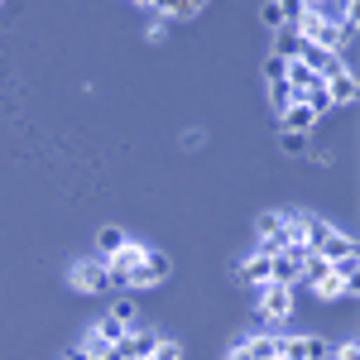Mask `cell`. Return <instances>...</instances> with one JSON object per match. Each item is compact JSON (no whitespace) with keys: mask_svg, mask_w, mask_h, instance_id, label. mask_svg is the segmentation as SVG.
Listing matches in <instances>:
<instances>
[{"mask_svg":"<svg viewBox=\"0 0 360 360\" xmlns=\"http://www.w3.org/2000/svg\"><path fill=\"white\" fill-rule=\"evenodd\" d=\"M250 303L264 322H288L293 317V288L288 283H259V288H250Z\"/></svg>","mask_w":360,"mask_h":360,"instance_id":"cell-1","label":"cell"},{"mask_svg":"<svg viewBox=\"0 0 360 360\" xmlns=\"http://www.w3.org/2000/svg\"><path fill=\"white\" fill-rule=\"evenodd\" d=\"M278 360H332V341L317 336V332L283 336V341H278Z\"/></svg>","mask_w":360,"mask_h":360,"instance_id":"cell-2","label":"cell"},{"mask_svg":"<svg viewBox=\"0 0 360 360\" xmlns=\"http://www.w3.org/2000/svg\"><path fill=\"white\" fill-rule=\"evenodd\" d=\"M144 255H149V245L125 240L115 255H106V259H101V264H106V274H111V288H125V283H130V274L139 269V259H144Z\"/></svg>","mask_w":360,"mask_h":360,"instance_id":"cell-3","label":"cell"},{"mask_svg":"<svg viewBox=\"0 0 360 360\" xmlns=\"http://www.w3.org/2000/svg\"><path fill=\"white\" fill-rule=\"evenodd\" d=\"M307 255H317V259L332 264V259H346V255H360V250H356V236H351V231H336V226L327 221V226H322V236L307 245Z\"/></svg>","mask_w":360,"mask_h":360,"instance_id":"cell-4","label":"cell"},{"mask_svg":"<svg viewBox=\"0 0 360 360\" xmlns=\"http://www.w3.org/2000/svg\"><path fill=\"white\" fill-rule=\"evenodd\" d=\"M68 283H72L77 293H106V288H111V274H106V264H101V259H72Z\"/></svg>","mask_w":360,"mask_h":360,"instance_id":"cell-5","label":"cell"},{"mask_svg":"<svg viewBox=\"0 0 360 360\" xmlns=\"http://www.w3.org/2000/svg\"><path fill=\"white\" fill-rule=\"evenodd\" d=\"M168 274H173V259H168L164 250H149V255L139 259V269L130 274L125 288H159V283H168Z\"/></svg>","mask_w":360,"mask_h":360,"instance_id":"cell-6","label":"cell"},{"mask_svg":"<svg viewBox=\"0 0 360 360\" xmlns=\"http://www.w3.org/2000/svg\"><path fill=\"white\" fill-rule=\"evenodd\" d=\"M159 346V336L154 332H144V327H130V332L115 341V351H111V360H144L149 351Z\"/></svg>","mask_w":360,"mask_h":360,"instance_id":"cell-7","label":"cell"},{"mask_svg":"<svg viewBox=\"0 0 360 360\" xmlns=\"http://www.w3.org/2000/svg\"><path fill=\"white\" fill-rule=\"evenodd\" d=\"M327 91H332V106H356V96H360L356 68H341L336 77H327Z\"/></svg>","mask_w":360,"mask_h":360,"instance_id":"cell-8","label":"cell"},{"mask_svg":"<svg viewBox=\"0 0 360 360\" xmlns=\"http://www.w3.org/2000/svg\"><path fill=\"white\" fill-rule=\"evenodd\" d=\"M312 293L322 298V303H341V298H356V283H346V278L332 274V264H327V274L312 278Z\"/></svg>","mask_w":360,"mask_h":360,"instance_id":"cell-9","label":"cell"},{"mask_svg":"<svg viewBox=\"0 0 360 360\" xmlns=\"http://www.w3.org/2000/svg\"><path fill=\"white\" fill-rule=\"evenodd\" d=\"M317 120H322V115L312 111L307 101H288L283 115H278V125H283V130H303V135H312V125H317Z\"/></svg>","mask_w":360,"mask_h":360,"instance_id":"cell-10","label":"cell"},{"mask_svg":"<svg viewBox=\"0 0 360 360\" xmlns=\"http://www.w3.org/2000/svg\"><path fill=\"white\" fill-rule=\"evenodd\" d=\"M269 264H274V255H259V250H255V255H250L236 274H240V283H245V288H259V283H269Z\"/></svg>","mask_w":360,"mask_h":360,"instance_id":"cell-11","label":"cell"},{"mask_svg":"<svg viewBox=\"0 0 360 360\" xmlns=\"http://www.w3.org/2000/svg\"><path fill=\"white\" fill-rule=\"evenodd\" d=\"M269 53L288 58V63H293V58H303V39H298V29H293V25L274 29V49H269Z\"/></svg>","mask_w":360,"mask_h":360,"instance_id":"cell-12","label":"cell"},{"mask_svg":"<svg viewBox=\"0 0 360 360\" xmlns=\"http://www.w3.org/2000/svg\"><path fill=\"white\" fill-rule=\"evenodd\" d=\"M202 5L207 0H154V15H164V20H193Z\"/></svg>","mask_w":360,"mask_h":360,"instance_id":"cell-13","label":"cell"},{"mask_svg":"<svg viewBox=\"0 0 360 360\" xmlns=\"http://www.w3.org/2000/svg\"><path fill=\"white\" fill-rule=\"evenodd\" d=\"M298 101H307V106H312L317 115H332V111H336V106H332V91H327V82H312L303 96H298Z\"/></svg>","mask_w":360,"mask_h":360,"instance_id":"cell-14","label":"cell"},{"mask_svg":"<svg viewBox=\"0 0 360 360\" xmlns=\"http://www.w3.org/2000/svg\"><path fill=\"white\" fill-rule=\"evenodd\" d=\"M130 236L120 231V226H101V236H96V259H106V255H115V250L125 245Z\"/></svg>","mask_w":360,"mask_h":360,"instance_id":"cell-15","label":"cell"},{"mask_svg":"<svg viewBox=\"0 0 360 360\" xmlns=\"http://www.w3.org/2000/svg\"><path fill=\"white\" fill-rule=\"evenodd\" d=\"M77 346H82V351H86L91 360H111V351H115V346H111V341H106L101 332H96V327H86V336L77 341Z\"/></svg>","mask_w":360,"mask_h":360,"instance_id":"cell-16","label":"cell"},{"mask_svg":"<svg viewBox=\"0 0 360 360\" xmlns=\"http://www.w3.org/2000/svg\"><path fill=\"white\" fill-rule=\"evenodd\" d=\"M278 341H283V336H274V332L250 336V356L255 360H278Z\"/></svg>","mask_w":360,"mask_h":360,"instance_id":"cell-17","label":"cell"},{"mask_svg":"<svg viewBox=\"0 0 360 360\" xmlns=\"http://www.w3.org/2000/svg\"><path fill=\"white\" fill-rule=\"evenodd\" d=\"M259 25H264V29H283V25H288L283 0H264V5H259Z\"/></svg>","mask_w":360,"mask_h":360,"instance_id":"cell-18","label":"cell"},{"mask_svg":"<svg viewBox=\"0 0 360 360\" xmlns=\"http://www.w3.org/2000/svg\"><path fill=\"white\" fill-rule=\"evenodd\" d=\"M278 149L298 159V154H307V135L303 130H278Z\"/></svg>","mask_w":360,"mask_h":360,"instance_id":"cell-19","label":"cell"},{"mask_svg":"<svg viewBox=\"0 0 360 360\" xmlns=\"http://www.w3.org/2000/svg\"><path fill=\"white\" fill-rule=\"evenodd\" d=\"M91 327H96V332L106 336L111 346H115V341H120V336H125V332H130V327H125L120 317H111V312H101V322H91Z\"/></svg>","mask_w":360,"mask_h":360,"instance_id":"cell-20","label":"cell"},{"mask_svg":"<svg viewBox=\"0 0 360 360\" xmlns=\"http://www.w3.org/2000/svg\"><path fill=\"white\" fill-rule=\"evenodd\" d=\"M269 82H288V58H278V53L264 58V86Z\"/></svg>","mask_w":360,"mask_h":360,"instance_id":"cell-21","label":"cell"},{"mask_svg":"<svg viewBox=\"0 0 360 360\" xmlns=\"http://www.w3.org/2000/svg\"><path fill=\"white\" fill-rule=\"evenodd\" d=\"M288 101H298V96H293V86H288V82H269V106H274V115H283Z\"/></svg>","mask_w":360,"mask_h":360,"instance_id":"cell-22","label":"cell"},{"mask_svg":"<svg viewBox=\"0 0 360 360\" xmlns=\"http://www.w3.org/2000/svg\"><path fill=\"white\" fill-rule=\"evenodd\" d=\"M144 360H183V346H178L173 336H159V346H154Z\"/></svg>","mask_w":360,"mask_h":360,"instance_id":"cell-23","label":"cell"},{"mask_svg":"<svg viewBox=\"0 0 360 360\" xmlns=\"http://www.w3.org/2000/svg\"><path fill=\"white\" fill-rule=\"evenodd\" d=\"M332 274H336V278H346V283H356V274H360V255H346V259H332Z\"/></svg>","mask_w":360,"mask_h":360,"instance_id":"cell-24","label":"cell"},{"mask_svg":"<svg viewBox=\"0 0 360 360\" xmlns=\"http://www.w3.org/2000/svg\"><path fill=\"white\" fill-rule=\"evenodd\" d=\"M111 317H120L125 327H139V312H135V303H130V298H120V303L111 307Z\"/></svg>","mask_w":360,"mask_h":360,"instance_id":"cell-25","label":"cell"},{"mask_svg":"<svg viewBox=\"0 0 360 360\" xmlns=\"http://www.w3.org/2000/svg\"><path fill=\"white\" fill-rule=\"evenodd\" d=\"M221 360H255V356H250V336H236V341L226 346V356H221Z\"/></svg>","mask_w":360,"mask_h":360,"instance_id":"cell-26","label":"cell"},{"mask_svg":"<svg viewBox=\"0 0 360 360\" xmlns=\"http://www.w3.org/2000/svg\"><path fill=\"white\" fill-rule=\"evenodd\" d=\"M332 360H360V346L356 341H341V346H332Z\"/></svg>","mask_w":360,"mask_h":360,"instance_id":"cell-27","label":"cell"},{"mask_svg":"<svg viewBox=\"0 0 360 360\" xmlns=\"http://www.w3.org/2000/svg\"><path fill=\"white\" fill-rule=\"evenodd\" d=\"M164 34H168V20H164V15H154V25H149V44H159Z\"/></svg>","mask_w":360,"mask_h":360,"instance_id":"cell-28","label":"cell"},{"mask_svg":"<svg viewBox=\"0 0 360 360\" xmlns=\"http://www.w3.org/2000/svg\"><path fill=\"white\" fill-rule=\"evenodd\" d=\"M63 360H91V356H86L82 346H72V351H68V356H63Z\"/></svg>","mask_w":360,"mask_h":360,"instance_id":"cell-29","label":"cell"},{"mask_svg":"<svg viewBox=\"0 0 360 360\" xmlns=\"http://www.w3.org/2000/svg\"><path fill=\"white\" fill-rule=\"evenodd\" d=\"M135 5H144V10H154V0H135Z\"/></svg>","mask_w":360,"mask_h":360,"instance_id":"cell-30","label":"cell"}]
</instances>
